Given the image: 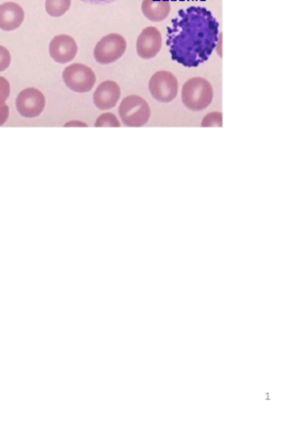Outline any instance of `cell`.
I'll use <instances>...</instances> for the list:
<instances>
[{"label": "cell", "mask_w": 307, "mask_h": 436, "mask_svg": "<svg viewBox=\"0 0 307 436\" xmlns=\"http://www.w3.org/2000/svg\"><path fill=\"white\" fill-rule=\"evenodd\" d=\"M17 113L23 118H33L41 115L45 107V97L39 90L28 87L17 95Z\"/></svg>", "instance_id": "7"}, {"label": "cell", "mask_w": 307, "mask_h": 436, "mask_svg": "<svg viewBox=\"0 0 307 436\" xmlns=\"http://www.w3.org/2000/svg\"><path fill=\"white\" fill-rule=\"evenodd\" d=\"M72 126H80V127H87V125L85 122H70L68 124L65 125V127H72Z\"/></svg>", "instance_id": "20"}, {"label": "cell", "mask_w": 307, "mask_h": 436, "mask_svg": "<svg viewBox=\"0 0 307 436\" xmlns=\"http://www.w3.org/2000/svg\"><path fill=\"white\" fill-rule=\"evenodd\" d=\"M10 62H12V57H10V52L6 48L0 45V72L8 69Z\"/></svg>", "instance_id": "17"}, {"label": "cell", "mask_w": 307, "mask_h": 436, "mask_svg": "<svg viewBox=\"0 0 307 436\" xmlns=\"http://www.w3.org/2000/svg\"><path fill=\"white\" fill-rule=\"evenodd\" d=\"M149 91L155 100L162 103L172 102L178 94V80L166 70L155 72L149 80Z\"/></svg>", "instance_id": "6"}, {"label": "cell", "mask_w": 307, "mask_h": 436, "mask_svg": "<svg viewBox=\"0 0 307 436\" xmlns=\"http://www.w3.org/2000/svg\"><path fill=\"white\" fill-rule=\"evenodd\" d=\"M85 3L97 4V6H104V4H110L117 0H80Z\"/></svg>", "instance_id": "19"}, {"label": "cell", "mask_w": 307, "mask_h": 436, "mask_svg": "<svg viewBox=\"0 0 307 436\" xmlns=\"http://www.w3.org/2000/svg\"><path fill=\"white\" fill-rule=\"evenodd\" d=\"M10 94V85L3 76H0V105L6 104Z\"/></svg>", "instance_id": "16"}, {"label": "cell", "mask_w": 307, "mask_h": 436, "mask_svg": "<svg viewBox=\"0 0 307 436\" xmlns=\"http://www.w3.org/2000/svg\"><path fill=\"white\" fill-rule=\"evenodd\" d=\"M71 0H45V10L50 17H62L69 10Z\"/></svg>", "instance_id": "13"}, {"label": "cell", "mask_w": 307, "mask_h": 436, "mask_svg": "<svg viewBox=\"0 0 307 436\" xmlns=\"http://www.w3.org/2000/svg\"><path fill=\"white\" fill-rule=\"evenodd\" d=\"M62 78L66 87L76 93H89L97 80L93 69L80 63L66 67Z\"/></svg>", "instance_id": "5"}, {"label": "cell", "mask_w": 307, "mask_h": 436, "mask_svg": "<svg viewBox=\"0 0 307 436\" xmlns=\"http://www.w3.org/2000/svg\"><path fill=\"white\" fill-rule=\"evenodd\" d=\"M219 23L203 6L179 10L168 27L166 45L173 60L194 68L209 60L218 43Z\"/></svg>", "instance_id": "1"}, {"label": "cell", "mask_w": 307, "mask_h": 436, "mask_svg": "<svg viewBox=\"0 0 307 436\" xmlns=\"http://www.w3.org/2000/svg\"><path fill=\"white\" fill-rule=\"evenodd\" d=\"M213 97L212 85L206 78H190L182 87V102L190 111H204L212 103Z\"/></svg>", "instance_id": "2"}, {"label": "cell", "mask_w": 307, "mask_h": 436, "mask_svg": "<svg viewBox=\"0 0 307 436\" xmlns=\"http://www.w3.org/2000/svg\"><path fill=\"white\" fill-rule=\"evenodd\" d=\"M78 50L76 39L69 35H57L50 43V58L59 64L71 62L76 58Z\"/></svg>", "instance_id": "8"}, {"label": "cell", "mask_w": 307, "mask_h": 436, "mask_svg": "<svg viewBox=\"0 0 307 436\" xmlns=\"http://www.w3.org/2000/svg\"><path fill=\"white\" fill-rule=\"evenodd\" d=\"M122 91L120 85L113 80H105L99 85L94 93V104L101 111H108L113 108L120 99Z\"/></svg>", "instance_id": "10"}, {"label": "cell", "mask_w": 307, "mask_h": 436, "mask_svg": "<svg viewBox=\"0 0 307 436\" xmlns=\"http://www.w3.org/2000/svg\"><path fill=\"white\" fill-rule=\"evenodd\" d=\"M120 120L127 127H143L150 118L148 103L138 95H131L122 99L118 108Z\"/></svg>", "instance_id": "3"}, {"label": "cell", "mask_w": 307, "mask_h": 436, "mask_svg": "<svg viewBox=\"0 0 307 436\" xmlns=\"http://www.w3.org/2000/svg\"><path fill=\"white\" fill-rule=\"evenodd\" d=\"M23 8L16 2H6L0 6V29L3 31H14L23 23Z\"/></svg>", "instance_id": "11"}, {"label": "cell", "mask_w": 307, "mask_h": 436, "mask_svg": "<svg viewBox=\"0 0 307 436\" xmlns=\"http://www.w3.org/2000/svg\"><path fill=\"white\" fill-rule=\"evenodd\" d=\"M8 115H10V109H8V105H0V126L6 124Z\"/></svg>", "instance_id": "18"}, {"label": "cell", "mask_w": 307, "mask_h": 436, "mask_svg": "<svg viewBox=\"0 0 307 436\" xmlns=\"http://www.w3.org/2000/svg\"><path fill=\"white\" fill-rule=\"evenodd\" d=\"M162 37L161 31L157 28L146 27L142 30L137 38V54L144 60L155 58L162 50Z\"/></svg>", "instance_id": "9"}, {"label": "cell", "mask_w": 307, "mask_h": 436, "mask_svg": "<svg viewBox=\"0 0 307 436\" xmlns=\"http://www.w3.org/2000/svg\"><path fill=\"white\" fill-rule=\"evenodd\" d=\"M201 127L206 128V127H223V118L222 113H210L209 115H206L204 118L203 122H201Z\"/></svg>", "instance_id": "15"}, {"label": "cell", "mask_w": 307, "mask_h": 436, "mask_svg": "<svg viewBox=\"0 0 307 436\" xmlns=\"http://www.w3.org/2000/svg\"><path fill=\"white\" fill-rule=\"evenodd\" d=\"M142 13L151 22H162L171 12L170 0H143Z\"/></svg>", "instance_id": "12"}, {"label": "cell", "mask_w": 307, "mask_h": 436, "mask_svg": "<svg viewBox=\"0 0 307 436\" xmlns=\"http://www.w3.org/2000/svg\"><path fill=\"white\" fill-rule=\"evenodd\" d=\"M126 50V38L118 34H110L98 41L94 50V58L99 64H113L124 56Z\"/></svg>", "instance_id": "4"}, {"label": "cell", "mask_w": 307, "mask_h": 436, "mask_svg": "<svg viewBox=\"0 0 307 436\" xmlns=\"http://www.w3.org/2000/svg\"><path fill=\"white\" fill-rule=\"evenodd\" d=\"M122 126L117 118L113 113H103L96 120L95 127L102 128V127H113V128H120Z\"/></svg>", "instance_id": "14"}]
</instances>
